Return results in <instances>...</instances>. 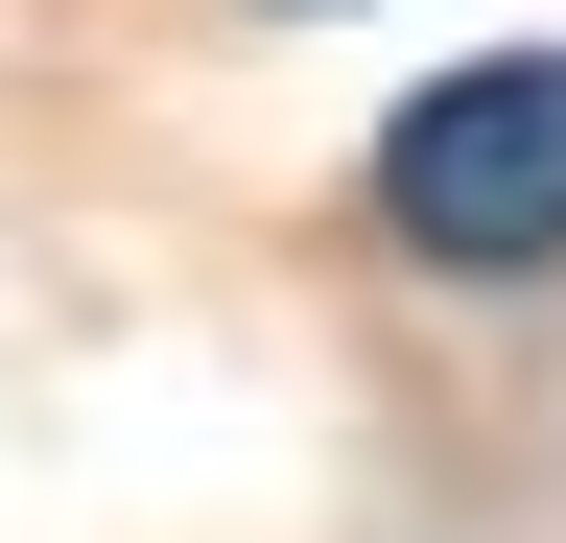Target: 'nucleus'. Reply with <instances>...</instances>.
I'll return each instance as SVG.
<instances>
[{
    "instance_id": "1",
    "label": "nucleus",
    "mask_w": 566,
    "mask_h": 543,
    "mask_svg": "<svg viewBox=\"0 0 566 543\" xmlns=\"http://www.w3.org/2000/svg\"><path fill=\"white\" fill-rule=\"evenodd\" d=\"M378 213H401V260H449V284H543L566 260V48L424 72L378 118Z\"/></svg>"
}]
</instances>
